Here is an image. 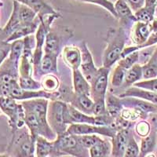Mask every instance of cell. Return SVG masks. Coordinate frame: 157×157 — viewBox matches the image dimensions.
Masks as SVG:
<instances>
[{
  "mask_svg": "<svg viewBox=\"0 0 157 157\" xmlns=\"http://www.w3.org/2000/svg\"><path fill=\"white\" fill-rule=\"evenodd\" d=\"M47 120L57 135L64 134L73 124L69 113V105L61 100L49 101Z\"/></svg>",
  "mask_w": 157,
  "mask_h": 157,
  "instance_id": "6da1fadb",
  "label": "cell"
},
{
  "mask_svg": "<svg viewBox=\"0 0 157 157\" xmlns=\"http://www.w3.org/2000/svg\"><path fill=\"white\" fill-rule=\"evenodd\" d=\"M127 35L124 29H114L111 28L108 32L107 46L104 51L102 64L105 68H110L121 58V54L125 47Z\"/></svg>",
  "mask_w": 157,
  "mask_h": 157,
  "instance_id": "7a4b0ae2",
  "label": "cell"
},
{
  "mask_svg": "<svg viewBox=\"0 0 157 157\" xmlns=\"http://www.w3.org/2000/svg\"><path fill=\"white\" fill-rule=\"evenodd\" d=\"M24 109L31 111L36 115L40 126V136L51 141H55L57 135L50 126L47 120L49 100L46 98H36L21 102Z\"/></svg>",
  "mask_w": 157,
  "mask_h": 157,
  "instance_id": "3957f363",
  "label": "cell"
},
{
  "mask_svg": "<svg viewBox=\"0 0 157 157\" xmlns=\"http://www.w3.org/2000/svg\"><path fill=\"white\" fill-rule=\"evenodd\" d=\"M60 14L49 15L40 21L37 30L36 32V45L33 50V68H34V75L36 78H41L43 75L40 71V63L43 57L44 53V45L46 41V37L48 32H50V25L56 18H58Z\"/></svg>",
  "mask_w": 157,
  "mask_h": 157,
  "instance_id": "277c9868",
  "label": "cell"
},
{
  "mask_svg": "<svg viewBox=\"0 0 157 157\" xmlns=\"http://www.w3.org/2000/svg\"><path fill=\"white\" fill-rule=\"evenodd\" d=\"M54 150L53 155H71L74 157H90L89 149L84 148L78 141V137L66 131L57 135L54 141Z\"/></svg>",
  "mask_w": 157,
  "mask_h": 157,
  "instance_id": "5b68a950",
  "label": "cell"
},
{
  "mask_svg": "<svg viewBox=\"0 0 157 157\" xmlns=\"http://www.w3.org/2000/svg\"><path fill=\"white\" fill-rule=\"evenodd\" d=\"M0 109L8 116L10 125L14 131L25 125V109L21 104L17 103L15 99L0 96Z\"/></svg>",
  "mask_w": 157,
  "mask_h": 157,
  "instance_id": "8992f818",
  "label": "cell"
},
{
  "mask_svg": "<svg viewBox=\"0 0 157 157\" xmlns=\"http://www.w3.org/2000/svg\"><path fill=\"white\" fill-rule=\"evenodd\" d=\"M110 68L101 67L98 69L93 78L90 82V98L94 101L105 100L109 86V75Z\"/></svg>",
  "mask_w": 157,
  "mask_h": 157,
  "instance_id": "52a82bcc",
  "label": "cell"
},
{
  "mask_svg": "<svg viewBox=\"0 0 157 157\" xmlns=\"http://www.w3.org/2000/svg\"><path fill=\"white\" fill-rule=\"evenodd\" d=\"M117 129L113 126H97L86 123H73L68 127L67 132L76 136L90 135V134H97V135L105 136L110 137L111 139L116 134Z\"/></svg>",
  "mask_w": 157,
  "mask_h": 157,
  "instance_id": "ba28073f",
  "label": "cell"
},
{
  "mask_svg": "<svg viewBox=\"0 0 157 157\" xmlns=\"http://www.w3.org/2000/svg\"><path fill=\"white\" fill-rule=\"evenodd\" d=\"M80 50L82 61H81V65L79 69L82 71L85 78L90 82L95 75V74L97 73L98 68L95 65L93 56L91 54V52L90 51L87 44L86 43H82Z\"/></svg>",
  "mask_w": 157,
  "mask_h": 157,
  "instance_id": "9c48e42d",
  "label": "cell"
},
{
  "mask_svg": "<svg viewBox=\"0 0 157 157\" xmlns=\"http://www.w3.org/2000/svg\"><path fill=\"white\" fill-rule=\"evenodd\" d=\"M130 129H118L114 137L112 138V157H124Z\"/></svg>",
  "mask_w": 157,
  "mask_h": 157,
  "instance_id": "30bf717a",
  "label": "cell"
},
{
  "mask_svg": "<svg viewBox=\"0 0 157 157\" xmlns=\"http://www.w3.org/2000/svg\"><path fill=\"white\" fill-rule=\"evenodd\" d=\"M152 32L150 23L136 21L132 26L130 39L134 46H142L146 43Z\"/></svg>",
  "mask_w": 157,
  "mask_h": 157,
  "instance_id": "8fae6325",
  "label": "cell"
},
{
  "mask_svg": "<svg viewBox=\"0 0 157 157\" xmlns=\"http://www.w3.org/2000/svg\"><path fill=\"white\" fill-rule=\"evenodd\" d=\"M63 61L68 68L73 70L79 69L82 61L81 50L75 46H66L62 51Z\"/></svg>",
  "mask_w": 157,
  "mask_h": 157,
  "instance_id": "7c38bea8",
  "label": "cell"
},
{
  "mask_svg": "<svg viewBox=\"0 0 157 157\" xmlns=\"http://www.w3.org/2000/svg\"><path fill=\"white\" fill-rule=\"evenodd\" d=\"M21 3L30 7L37 14L40 21L49 15L59 14L45 0H21Z\"/></svg>",
  "mask_w": 157,
  "mask_h": 157,
  "instance_id": "4fadbf2b",
  "label": "cell"
},
{
  "mask_svg": "<svg viewBox=\"0 0 157 157\" xmlns=\"http://www.w3.org/2000/svg\"><path fill=\"white\" fill-rule=\"evenodd\" d=\"M115 10L117 13V18L120 19V23L126 27H128L130 25H134L137 21L134 12L123 0L116 1L115 3Z\"/></svg>",
  "mask_w": 157,
  "mask_h": 157,
  "instance_id": "5bb4252c",
  "label": "cell"
},
{
  "mask_svg": "<svg viewBox=\"0 0 157 157\" xmlns=\"http://www.w3.org/2000/svg\"><path fill=\"white\" fill-rule=\"evenodd\" d=\"M121 100L124 108H133V109H139L146 114L157 113V109L155 105L147 101L142 100L140 98H132V97L121 98Z\"/></svg>",
  "mask_w": 157,
  "mask_h": 157,
  "instance_id": "9a60e30c",
  "label": "cell"
},
{
  "mask_svg": "<svg viewBox=\"0 0 157 157\" xmlns=\"http://www.w3.org/2000/svg\"><path fill=\"white\" fill-rule=\"evenodd\" d=\"M119 97L120 98H128V97L140 98V99L147 101L153 105H157V93L136 87V86L128 88L123 94L119 95Z\"/></svg>",
  "mask_w": 157,
  "mask_h": 157,
  "instance_id": "2e32d148",
  "label": "cell"
},
{
  "mask_svg": "<svg viewBox=\"0 0 157 157\" xmlns=\"http://www.w3.org/2000/svg\"><path fill=\"white\" fill-rule=\"evenodd\" d=\"M72 82L75 94L90 96V84L85 78L80 69L72 71Z\"/></svg>",
  "mask_w": 157,
  "mask_h": 157,
  "instance_id": "e0dca14e",
  "label": "cell"
},
{
  "mask_svg": "<svg viewBox=\"0 0 157 157\" xmlns=\"http://www.w3.org/2000/svg\"><path fill=\"white\" fill-rule=\"evenodd\" d=\"M68 104L85 114L93 116V108L94 102L92 100L90 96L77 95L74 94Z\"/></svg>",
  "mask_w": 157,
  "mask_h": 157,
  "instance_id": "ac0fdd59",
  "label": "cell"
},
{
  "mask_svg": "<svg viewBox=\"0 0 157 157\" xmlns=\"http://www.w3.org/2000/svg\"><path fill=\"white\" fill-rule=\"evenodd\" d=\"M39 23H40V20L38 17V19L36 20V21L34 23L28 25H23V26H21V27L13 32L7 39H6L5 43H13V41H16L18 39H24V38L27 37V36H31V35L36 32L38 27H39Z\"/></svg>",
  "mask_w": 157,
  "mask_h": 157,
  "instance_id": "d6986e66",
  "label": "cell"
},
{
  "mask_svg": "<svg viewBox=\"0 0 157 157\" xmlns=\"http://www.w3.org/2000/svg\"><path fill=\"white\" fill-rule=\"evenodd\" d=\"M25 47V41L24 39H18L13 41L10 44V50L9 58L7 62L10 64L13 68H14L18 71L20 59L21 57Z\"/></svg>",
  "mask_w": 157,
  "mask_h": 157,
  "instance_id": "ffe728a7",
  "label": "cell"
},
{
  "mask_svg": "<svg viewBox=\"0 0 157 157\" xmlns=\"http://www.w3.org/2000/svg\"><path fill=\"white\" fill-rule=\"evenodd\" d=\"M105 105L108 113L113 119L116 120L117 118L120 117L122 111L124 107L122 104V100L120 97H117L112 94H109L108 95L106 94Z\"/></svg>",
  "mask_w": 157,
  "mask_h": 157,
  "instance_id": "44dd1931",
  "label": "cell"
},
{
  "mask_svg": "<svg viewBox=\"0 0 157 157\" xmlns=\"http://www.w3.org/2000/svg\"><path fill=\"white\" fill-rule=\"evenodd\" d=\"M18 6H19V2L14 1L13 2V10L10 18L6 25L2 29V33L6 36V39H7L14 31L23 26L21 20H20L19 14H18Z\"/></svg>",
  "mask_w": 157,
  "mask_h": 157,
  "instance_id": "7402d4cb",
  "label": "cell"
},
{
  "mask_svg": "<svg viewBox=\"0 0 157 157\" xmlns=\"http://www.w3.org/2000/svg\"><path fill=\"white\" fill-rule=\"evenodd\" d=\"M54 141L47 139L43 136H39L36 141V156L48 157L54 154Z\"/></svg>",
  "mask_w": 157,
  "mask_h": 157,
  "instance_id": "603a6c76",
  "label": "cell"
},
{
  "mask_svg": "<svg viewBox=\"0 0 157 157\" xmlns=\"http://www.w3.org/2000/svg\"><path fill=\"white\" fill-rule=\"evenodd\" d=\"M69 105V113L71 119L73 123H86V124H92V125H98V120L97 116H90L85 114L79 110L74 108L73 106Z\"/></svg>",
  "mask_w": 157,
  "mask_h": 157,
  "instance_id": "cb8c5ba5",
  "label": "cell"
},
{
  "mask_svg": "<svg viewBox=\"0 0 157 157\" xmlns=\"http://www.w3.org/2000/svg\"><path fill=\"white\" fill-rule=\"evenodd\" d=\"M57 57L52 54H43L40 63V71L42 75L57 72Z\"/></svg>",
  "mask_w": 157,
  "mask_h": 157,
  "instance_id": "d4e9b609",
  "label": "cell"
},
{
  "mask_svg": "<svg viewBox=\"0 0 157 157\" xmlns=\"http://www.w3.org/2000/svg\"><path fill=\"white\" fill-rule=\"evenodd\" d=\"M112 153V144L102 139L89 149L90 157H109Z\"/></svg>",
  "mask_w": 157,
  "mask_h": 157,
  "instance_id": "484cf974",
  "label": "cell"
},
{
  "mask_svg": "<svg viewBox=\"0 0 157 157\" xmlns=\"http://www.w3.org/2000/svg\"><path fill=\"white\" fill-rule=\"evenodd\" d=\"M59 52H60V41L58 36L54 32H49L45 41L44 54L58 56Z\"/></svg>",
  "mask_w": 157,
  "mask_h": 157,
  "instance_id": "4316f807",
  "label": "cell"
},
{
  "mask_svg": "<svg viewBox=\"0 0 157 157\" xmlns=\"http://www.w3.org/2000/svg\"><path fill=\"white\" fill-rule=\"evenodd\" d=\"M156 144V135L154 132H150L146 137H142L140 147L139 157H146L154 150Z\"/></svg>",
  "mask_w": 157,
  "mask_h": 157,
  "instance_id": "83f0119b",
  "label": "cell"
},
{
  "mask_svg": "<svg viewBox=\"0 0 157 157\" xmlns=\"http://www.w3.org/2000/svg\"><path fill=\"white\" fill-rule=\"evenodd\" d=\"M42 90L49 92V93H54L58 91L60 86V81L58 78L54 74H46L43 75L40 79Z\"/></svg>",
  "mask_w": 157,
  "mask_h": 157,
  "instance_id": "f1b7e54d",
  "label": "cell"
},
{
  "mask_svg": "<svg viewBox=\"0 0 157 157\" xmlns=\"http://www.w3.org/2000/svg\"><path fill=\"white\" fill-rule=\"evenodd\" d=\"M18 14L23 25H28L34 23L37 17V14L30 7L21 2H19V6H18Z\"/></svg>",
  "mask_w": 157,
  "mask_h": 157,
  "instance_id": "f546056e",
  "label": "cell"
},
{
  "mask_svg": "<svg viewBox=\"0 0 157 157\" xmlns=\"http://www.w3.org/2000/svg\"><path fill=\"white\" fill-rule=\"evenodd\" d=\"M142 78V65L137 63L127 71L124 82L127 86H131Z\"/></svg>",
  "mask_w": 157,
  "mask_h": 157,
  "instance_id": "4dcf8cb0",
  "label": "cell"
},
{
  "mask_svg": "<svg viewBox=\"0 0 157 157\" xmlns=\"http://www.w3.org/2000/svg\"><path fill=\"white\" fill-rule=\"evenodd\" d=\"M155 6H144L139 10L134 13V17L137 21L143 23H151L154 19Z\"/></svg>",
  "mask_w": 157,
  "mask_h": 157,
  "instance_id": "1f68e13d",
  "label": "cell"
},
{
  "mask_svg": "<svg viewBox=\"0 0 157 157\" xmlns=\"http://www.w3.org/2000/svg\"><path fill=\"white\" fill-rule=\"evenodd\" d=\"M20 86L25 90H42L40 81L32 77H19Z\"/></svg>",
  "mask_w": 157,
  "mask_h": 157,
  "instance_id": "d6a6232c",
  "label": "cell"
},
{
  "mask_svg": "<svg viewBox=\"0 0 157 157\" xmlns=\"http://www.w3.org/2000/svg\"><path fill=\"white\" fill-rule=\"evenodd\" d=\"M127 71V70H126L125 68L121 67L119 64L116 65L114 71H113L112 77H111V85L113 87H120L122 86V84L124 82Z\"/></svg>",
  "mask_w": 157,
  "mask_h": 157,
  "instance_id": "836d02e7",
  "label": "cell"
},
{
  "mask_svg": "<svg viewBox=\"0 0 157 157\" xmlns=\"http://www.w3.org/2000/svg\"><path fill=\"white\" fill-rule=\"evenodd\" d=\"M139 146L137 145V141H136L135 138H134L131 131H130L124 157H139Z\"/></svg>",
  "mask_w": 157,
  "mask_h": 157,
  "instance_id": "e575fe53",
  "label": "cell"
},
{
  "mask_svg": "<svg viewBox=\"0 0 157 157\" xmlns=\"http://www.w3.org/2000/svg\"><path fill=\"white\" fill-rule=\"evenodd\" d=\"M139 57H140V51H135L132 54H129V55L126 56V57H123V58L120 59L118 61L119 65L125 68L126 70L130 69L133 65L137 64V61H139Z\"/></svg>",
  "mask_w": 157,
  "mask_h": 157,
  "instance_id": "d590c367",
  "label": "cell"
},
{
  "mask_svg": "<svg viewBox=\"0 0 157 157\" xmlns=\"http://www.w3.org/2000/svg\"><path fill=\"white\" fill-rule=\"evenodd\" d=\"M79 143L86 149H90L91 147L95 145L97 143L101 141L103 138L97 134H90V135L77 136Z\"/></svg>",
  "mask_w": 157,
  "mask_h": 157,
  "instance_id": "8d00e7d4",
  "label": "cell"
},
{
  "mask_svg": "<svg viewBox=\"0 0 157 157\" xmlns=\"http://www.w3.org/2000/svg\"><path fill=\"white\" fill-rule=\"evenodd\" d=\"M157 78V65L147 61L142 65V78L151 79Z\"/></svg>",
  "mask_w": 157,
  "mask_h": 157,
  "instance_id": "74e56055",
  "label": "cell"
},
{
  "mask_svg": "<svg viewBox=\"0 0 157 157\" xmlns=\"http://www.w3.org/2000/svg\"><path fill=\"white\" fill-rule=\"evenodd\" d=\"M79 1L96 4V5L102 6L106 10L109 11L113 17L117 18V13L116 12V10H115V5L109 0H79Z\"/></svg>",
  "mask_w": 157,
  "mask_h": 157,
  "instance_id": "f35d334b",
  "label": "cell"
},
{
  "mask_svg": "<svg viewBox=\"0 0 157 157\" xmlns=\"http://www.w3.org/2000/svg\"><path fill=\"white\" fill-rule=\"evenodd\" d=\"M133 86L157 93V78L139 81L134 83Z\"/></svg>",
  "mask_w": 157,
  "mask_h": 157,
  "instance_id": "ab89813d",
  "label": "cell"
},
{
  "mask_svg": "<svg viewBox=\"0 0 157 157\" xmlns=\"http://www.w3.org/2000/svg\"><path fill=\"white\" fill-rule=\"evenodd\" d=\"M94 108H93V116H100L104 115H108V111L106 109L105 100L97 101H94Z\"/></svg>",
  "mask_w": 157,
  "mask_h": 157,
  "instance_id": "60d3db41",
  "label": "cell"
},
{
  "mask_svg": "<svg viewBox=\"0 0 157 157\" xmlns=\"http://www.w3.org/2000/svg\"><path fill=\"white\" fill-rule=\"evenodd\" d=\"M135 130L136 133L141 137H146L150 133L149 123L145 120H141L136 124Z\"/></svg>",
  "mask_w": 157,
  "mask_h": 157,
  "instance_id": "b9f144b4",
  "label": "cell"
},
{
  "mask_svg": "<svg viewBox=\"0 0 157 157\" xmlns=\"http://www.w3.org/2000/svg\"><path fill=\"white\" fill-rule=\"evenodd\" d=\"M123 1L129 6V7L131 9L134 13L144 7L145 5V0H123Z\"/></svg>",
  "mask_w": 157,
  "mask_h": 157,
  "instance_id": "7bdbcfd3",
  "label": "cell"
},
{
  "mask_svg": "<svg viewBox=\"0 0 157 157\" xmlns=\"http://www.w3.org/2000/svg\"><path fill=\"white\" fill-rule=\"evenodd\" d=\"M10 47H6V46L0 48V66L10 54Z\"/></svg>",
  "mask_w": 157,
  "mask_h": 157,
  "instance_id": "ee69618b",
  "label": "cell"
},
{
  "mask_svg": "<svg viewBox=\"0 0 157 157\" xmlns=\"http://www.w3.org/2000/svg\"><path fill=\"white\" fill-rule=\"evenodd\" d=\"M150 63H152V64L157 65V46L155 47V50H154L153 53L152 54V56L148 59V61Z\"/></svg>",
  "mask_w": 157,
  "mask_h": 157,
  "instance_id": "f6af8a7d",
  "label": "cell"
},
{
  "mask_svg": "<svg viewBox=\"0 0 157 157\" xmlns=\"http://www.w3.org/2000/svg\"><path fill=\"white\" fill-rule=\"evenodd\" d=\"M150 26L152 32H157V17L152 20V21L150 23Z\"/></svg>",
  "mask_w": 157,
  "mask_h": 157,
  "instance_id": "bcb514c9",
  "label": "cell"
},
{
  "mask_svg": "<svg viewBox=\"0 0 157 157\" xmlns=\"http://www.w3.org/2000/svg\"><path fill=\"white\" fill-rule=\"evenodd\" d=\"M145 6H155L157 3V0H145Z\"/></svg>",
  "mask_w": 157,
  "mask_h": 157,
  "instance_id": "7dc6e473",
  "label": "cell"
},
{
  "mask_svg": "<svg viewBox=\"0 0 157 157\" xmlns=\"http://www.w3.org/2000/svg\"><path fill=\"white\" fill-rule=\"evenodd\" d=\"M0 157H10V156L7 155H0Z\"/></svg>",
  "mask_w": 157,
  "mask_h": 157,
  "instance_id": "c3c4849f",
  "label": "cell"
},
{
  "mask_svg": "<svg viewBox=\"0 0 157 157\" xmlns=\"http://www.w3.org/2000/svg\"><path fill=\"white\" fill-rule=\"evenodd\" d=\"M14 1H17V2H21V0H14Z\"/></svg>",
  "mask_w": 157,
  "mask_h": 157,
  "instance_id": "681fc988",
  "label": "cell"
},
{
  "mask_svg": "<svg viewBox=\"0 0 157 157\" xmlns=\"http://www.w3.org/2000/svg\"><path fill=\"white\" fill-rule=\"evenodd\" d=\"M1 113H2V111H1V109H0V114H1Z\"/></svg>",
  "mask_w": 157,
  "mask_h": 157,
  "instance_id": "f907efd6",
  "label": "cell"
},
{
  "mask_svg": "<svg viewBox=\"0 0 157 157\" xmlns=\"http://www.w3.org/2000/svg\"><path fill=\"white\" fill-rule=\"evenodd\" d=\"M155 108H156V109H157V105H155Z\"/></svg>",
  "mask_w": 157,
  "mask_h": 157,
  "instance_id": "816d5d0a",
  "label": "cell"
},
{
  "mask_svg": "<svg viewBox=\"0 0 157 157\" xmlns=\"http://www.w3.org/2000/svg\"><path fill=\"white\" fill-rule=\"evenodd\" d=\"M35 157H37V156H35Z\"/></svg>",
  "mask_w": 157,
  "mask_h": 157,
  "instance_id": "f5cc1de1",
  "label": "cell"
}]
</instances>
